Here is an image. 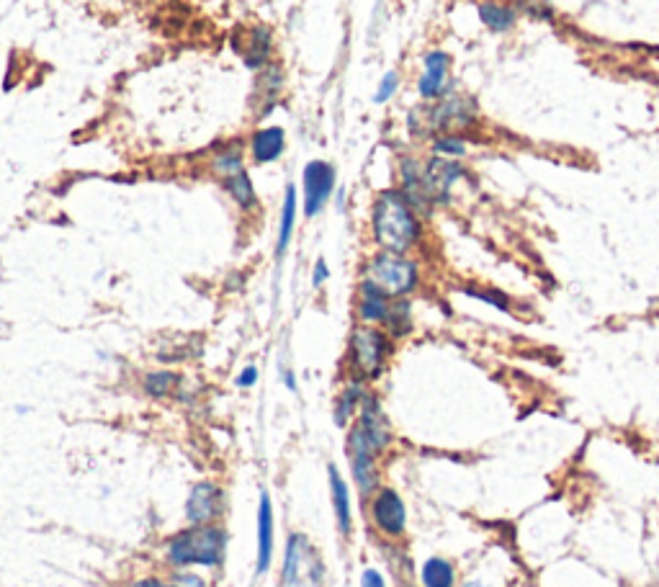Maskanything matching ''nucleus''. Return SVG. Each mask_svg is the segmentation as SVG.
I'll use <instances>...</instances> for the list:
<instances>
[{"instance_id": "nucleus-26", "label": "nucleus", "mask_w": 659, "mask_h": 587, "mask_svg": "<svg viewBox=\"0 0 659 587\" xmlns=\"http://www.w3.org/2000/svg\"><path fill=\"white\" fill-rule=\"evenodd\" d=\"M178 382H181V376L176 371H150V374L142 379V389L147 392V397L152 400H163V397H170V394L178 389Z\"/></svg>"}, {"instance_id": "nucleus-27", "label": "nucleus", "mask_w": 659, "mask_h": 587, "mask_svg": "<svg viewBox=\"0 0 659 587\" xmlns=\"http://www.w3.org/2000/svg\"><path fill=\"white\" fill-rule=\"evenodd\" d=\"M281 85H284V73H281L279 65H266L263 70H260V80H258V88H260V96H263V103H266V111L263 114H268V111L276 106V98H279V91Z\"/></svg>"}, {"instance_id": "nucleus-30", "label": "nucleus", "mask_w": 659, "mask_h": 587, "mask_svg": "<svg viewBox=\"0 0 659 587\" xmlns=\"http://www.w3.org/2000/svg\"><path fill=\"white\" fill-rule=\"evenodd\" d=\"M466 294H469V297H474V299H482V302L492 304V307L502 309V312H508V309H510V299L497 289H466Z\"/></svg>"}, {"instance_id": "nucleus-24", "label": "nucleus", "mask_w": 659, "mask_h": 587, "mask_svg": "<svg viewBox=\"0 0 659 587\" xmlns=\"http://www.w3.org/2000/svg\"><path fill=\"white\" fill-rule=\"evenodd\" d=\"M423 587H456V564L446 557H428L420 564Z\"/></svg>"}, {"instance_id": "nucleus-31", "label": "nucleus", "mask_w": 659, "mask_h": 587, "mask_svg": "<svg viewBox=\"0 0 659 587\" xmlns=\"http://www.w3.org/2000/svg\"><path fill=\"white\" fill-rule=\"evenodd\" d=\"M400 91V73H387L384 78H381L379 88H376V96H374V103H387L392 101L394 93Z\"/></svg>"}, {"instance_id": "nucleus-33", "label": "nucleus", "mask_w": 659, "mask_h": 587, "mask_svg": "<svg viewBox=\"0 0 659 587\" xmlns=\"http://www.w3.org/2000/svg\"><path fill=\"white\" fill-rule=\"evenodd\" d=\"M258 376H260L258 366L248 364V366H245V369L240 371V374H237L235 384H237V387H240V389H250V387H255V384H258Z\"/></svg>"}, {"instance_id": "nucleus-7", "label": "nucleus", "mask_w": 659, "mask_h": 587, "mask_svg": "<svg viewBox=\"0 0 659 587\" xmlns=\"http://www.w3.org/2000/svg\"><path fill=\"white\" fill-rule=\"evenodd\" d=\"M369 521L379 536L387 541L405 539L407 533V505L394 487L381 485L369 497Z\"/></svg>"}, {"instance_id": "nucleus-6", "label": "nucleus", "mask_w": 659, "mask_h": 587, "mask_svg": "<svg viewBox=\"0 0 659 587\" xmlns=\"http://www.w3.org/2000/svg\"><path fill=\"white\" fill-rule=\"evenodd\" d=\"M281 587H325V562L307 533L291 531L286 536Z\"/></svg>"}, {"instance_id": "nucleus-14", "label": "nucleus", "mask_w": 659, "mask_h": 587, "mask_svg": "<svg viewBox=\"0 0 659 587\" xmlns=\"http://www.w3.org/2000/svg\"><path fill=\"white\" fill-rule=\"evenodd\" d=\"M224 513V492L217 482H196L186 497V521L188 526H204L219 523Z\"/></svg>"}, {"instance_id": "nucleus-15", "label": "nucleus", "mask_w": 659, "mask_h": 587, "mask_svg": "<svg viewBox=\"0 0 659 587\" xmlns=\"http://www.w3.org/2000/svg\"><path fill=\"white\" fill-rule=\"evenodd\" d=\"M400 191L423 219L436 212V204H433L428 186H425V168L418 158L400 160Z\"/></svg>"}, {"instance_id": "nucleus-38", "label": "nucleus", "mask_w": 659, "mask_h": 587, "mask_svg": "<svg viewBox=\"0 0 659 587\" xmlns=\"http://www.w3.org/2000/svg\"><path fill=\"white\" fill-rule=\"evenodd\" d=\"M402 587H415V585H402Z\"/></svg>"}, {"instance_id": "nucleus-23", "label": "nucleus", "mask_w": 659, "mask_h": 587, "mask_svg": "<svg viewBox=\"0 0 659 587\" xmlns=\"http://www.w3.org/2000/svg\"><path fill=\"white\" fill-rule=\"evenodd\" d=\"M297 214H299V199H297V186L289 183L284 194V206H281V219H279V243H276V255H284L289 250L291 237L297 230Z\"/></svg>"}, {"instance_id": "nucleus-34", "label": "nucleus", "mask_w": 659, "mask_h": 587, "mask_svg": "<svg viewBox=\"0 0 659 587\" xmlns=\"http://www.w3.org/2000/svg\"><path fill=\"white\" fill-rule=\"evenodd\" d=\"M327 279H330V268H327V261L325 258H317L315 268H312V286L320 289V286L327 284Z\"/></svg>"}, {"instance_id": "nucleus-5", "label": "nucleus", "mask_w": 659, "mask_h": 587, "mask_svg": "<svg viewBox=\"0 0 659 587\" xmlns=\"http://www.w3.org/2000/svg\"><path fill=\"white\" fill-rule=\"evenodd\" d=\"M363 281H371L389 299L412 297L420 289V263L405 253L379 250L363 266Z\"/></svg>"}, {"instance_id": "nucleus-19", "label": "nucleus", "mask_w": 659, "mask_h": 587, "mask_svg": "<svg viewBox=\"0 0 659 587\" xmlns=\"http://www.w3.org/2000/svg\"><path fill=\"white\" fill-rule=\"evenodd\" d=\"M479 21H482L492 34H508L518 24L520 13L508 0H482L477 8Z\"/></svg>"}, {"instance_id": "nucleus-12", "label": "nucleus", "mask_w": 659, "mask_h": 587, "mask_svg": "<svg viewBox=\"0 0 659 587\" xmlns=\"http://www.w3.org/2000/svg\"><path fill=\"white\" fill-rule=\"evenodd\" d=\"M358 430H361V436L369 441V446L374 448L376 454H384L389 446H392V425L387 420V412L381 407L379 397L376 394H366L361 402V410H358L356 420H353Z\"/></svg>"}, {"instance_id": "nucleus-39", "label": "nucleus", "mask_w": 659, "mask_h": 587, "mask_svg": "<svg viewBox=\"0 0 659 587\" xmlns=\"http://www.w3.org/2000/svg\"><path fill=\"white\" fill-rule=\"evenodd\" d=\"M526 3H533V0H526Z\"/></svg>"}, {"instance_id": "nucleus-21", "label": "nucleus", "mask_w": 659, "mask_h": 587, "mask_svg": "<svg viewBox=\"0 0 659 587\" xmlns=\"http://www.w3.org/2000/svg\"><path fill=\"white\" fill-rule=\"evenodd\" d=\"M366 394H369V389H366V384L363 382H356V379H348V382H345V387L340 389L338 400H335L333 407V420L338 428H348V425L356 420Z\"/></svg>"}, {"instance_id": "nucleus-4", "label": "nucleus", "mask_w": 659, "mask_h": 587, "mask_svg": "<svg viewBox=\"0 0 659 587\" xmlns=\"http://www.w3.org/2000/svg\"><path fill=\"white\" fill-rule=\"evenodd\" d=\"M477 124V103L469 96H451L441 101L425 103L410 111L407 127L418 137H438V134H461Z\"/></svg>"}, {"instance_id": "nucleus-20", "label": "nucleus", "mask_w": 659, "mask_h": 587, "mask_svg": "<svg viewBox=\"0 0 659 587\" xmlns=\"http://www.w3.org/2000/svg\"><path fill=\"white\" fill-rule=\"evenodd\" d=\"M273 562V503L268 492L260 495L258 505V575L268 572Z\"/></svg>"}, {"instance_id": "nucleus-2", "label": "nucleus", "mask_w": 659, "mask_h": 587, "mask_svg": "<svg viewBox=\"0 0 659 587\" xmlns=\"http://www.w3.org/2000/svg\"><path fill=\"white\" fill-rule=\"evenodd\" d=\"M227 531L219 523L186 526L165 541V557L173 567H217L227 551Z\"/></svg>"}, {"instance_id": "nucleus-22", "label": "nucleus", "mask_w": 659, "mask_h": 587, "mask_svg": "<svg viewBox=\"0 0 659 587\" xmlns=\"http://www.w3.org/2000/svg\"><path fill=\"white\" fill-rule=\"evenodd\" d=\"M286 134L281 127H266L258 129L250 140V152H253L255 165H268L273 160H279L284 155Z\"/></svg>"}, {"instance_id": "nucleus-13", "label": "nucleus", "mask_w": 659, "mask_h": 587, "mask_svg": "<svg viewBox=\"0 0 659 587\" xmlns=\"http://www.w3.org/2000/svg\"><path fill=\"white\" fill-rule=\"evenodd\" d=\"M304 217L312 219L325 209L335 191V168L325 160H312L304 168Z\"/></svg>"}, {"instance_id": "nucleus-32", "label": "nucleus", "mask_w": 659, "mask_h": 587, "mask_svg": "<svg viewBox=\"0 0 659 587\" xmlns=\"http://www.w3.org/2000/svg\"><path fill=\"white\" fill-rule=\"evenodd\" d=\"M170 585L173 587H206V580L196 572H186V569H178L176 575L170 577Z\"/></svg>"}, {"instance_id": "nucleus-16", "label": "nucleus", "mask_w": 659, "mask_h": 587, "mask_svg": "<svg viewBox=\"0 0 659 587\" xmlns=\"http://www.w3.org/2000/svg\"><path fill=\"white\" fill-rule=\"evenodd\" d=\"M235 49L250 70H263L266 65H271L268 62L273 52L271 31L266 26H253V29L242 31L240 37H235Z\"/></svg>"}, {"instance_id": "nucleus-29", "label": "nucleus", "mask_w": 659, "mask_h": 587, "mask_svg": "<svg viewBox=\"0 0 659 587\" xmlns=\"http://www.w3.org/2000/svg\"><path fill=\"white\" fill-rule=\"evenodd\" d=\"M461 587H510V582L505 580L502 575H497L495 569H484V572H477V575L466 577L464 585Z\"/></svg>"}, {"instance_id": "nucleus-28", "label": "nucleus", "mask_w": 659, "mask_h": 587, "mask_svg": "<svg viewBox=\"0 0 659 587\" xmlns=\"http://www.w3.org/2000/svg\"><path fill=\"white\" fill-rule=\"evenodd\" d=\"M430 147H433V155L451 160H461L469 152V142H466L464 134H438V137H433Z\"/></svg>"}, {"instance_id": "nucleus-3", "label": "nucleus", "mask_w": 659, "mask_h": 587, "mask_svg": "<svg viewBox=\"0 0 659 587\" xmlns=\"http://www.w3.org/2000/svg\"><path fill=\"white\" fill-rule=\"evenodd\" d=\"M394 351V340L384 333V327L361 325L348 335V351H345V369L348 379L371 384L387 371L389 358Z\"/></svg>"}, {"instance_id": "nucleus-25", "label": "nucleus", "mask_w": 659, "mask_h": 587, "mask_svg": "<svg viewBox=\"0 0 659 587\" xmlns=\"http://www.w3.org/2000/svg\"><path fill=\"white\" fill-rule=\"evenodd\" d=\"M381 327H384V333H387L392 340H402L412 333V327H415V317H412L410 297L392 299L389 315Z\"/></svg>"}, {"instance_id": "nucleus-9", "label": "nucleus", "mask_w": 659, "mask_h": 587, "mask_svg": "<svg viewBox=\"0 0 659 587\" xmlns=\"http://www.w3.org/2000/svg\"><path fill=\"white\" fill-rule=\"evenodd\" d=\"M345 451H348V461H351V474L356 482L358 492L363 497H371L381 487V469H379V454L369 446V441L361 436V430L351 425L348 438H345Z\"/></svg>"}, {"instance_id": "nucleus-36", "label": "nucleus", "mask_w": 659, "mask_h": 587, "mask_svg": "<svg viewBox=\"0 0 659 587\" xmlns=\"http://www.w3.org/2000/svg\"><path fill=\"white\" fill-rule=\"evenodd\" d=\"M129 587H173V585H170V582H165V580H160V577H145V580L132 582Z\"/></svg>"}, {"instance_id": "nucleus-18", "label": "nucleus", "mask_w": 659, "mask_h": 587, "mask_svg": "<svg viewBox=\"0 0 659 587\" xmlns=\"http://www.w3.org/2000/svg\"><path fill=\"white\" fill-rule=\"evenodd\" d=\"M327 479H330V497H333L335 523H338V533L343 539H348L353 533V508H351V492L345 485L343 474L335 464L327 466Z\"/></svg>"}, {"instance_id": "nucleus-35", "label": "nucleus", "mask_w": 659, "mask_h": 587, "mask_svg": "<svg viewBox=\"0 0 659 587\" xmlns=\"http://www.w3.org/2000/svg\"><path fill=\"white\" fill-rule=\"evenodd\" d=\"M361 587H387V582H384V577H381L379 569L369 567V569H363Z\"/></svg>"}, {"instance_id": "nucleus-11", "label": "nucleus", "mask_w": 659, "mask_h": 587, "mask_svg": "<svg viewBox=\"0 0 659 587\" xmlns=\"http://www.w3.org/2000/svg\"><path fill=\"white\" fill-rule=\"evenodd\" d=\"M425 168V186H428V194L436 206H448L454 199V188L461 178H466V168L459 160L441 158V155H433L430 160L423 163Z\"/></svg>"}, {"instance_id": "nucleus-17", "label": "nucleus", "mask_w": 659, "mask_h": 587, "mask_svg": "<svg viewBox=\"0 0 659 587\" xmlns=\"http://www.w3.org/2000/svg\"><path fill=\"white\" fill-rule=\"evenodd\" d=\"M389 307H392V299L384 294L381 289H376L371 281H363L358 284V299H356V315L361 325H376L381 327L389 315Z\"/></svg>"}, {"instance_id": "nucleus-1", "label": "nucleus", "mask_w": 659, "mask_h": 587, "mask_svg": "<svg viewBox=\"0 0 659 587\" xmlns=\"http://www.w3.org/2000/svg\"><path fill=\"white\" fill-rule=\"evenodd\" d=\"M423 237V217L412 209L400 188H387L376 196L371 206V240L376 248L410 255L420 248Z\"/></svg>"}, {"instance_id": "nucleus-8", "label": "nucleus", "mask_w": 659, "mask_h": 587, "mask_svg": "<svg viewBox=\"0 0 659 587\" xmlns=\"http://www.w3.org/2000/svg\"><path fill=\"white\" fill-rule=\"evenodd\" d=\"M212 170L219 176L222 181L224 191L232 196L237 206H240L242 212H253L255 206H258V194H255V186L250 181L248 170L242 165V155L237 147H227L212 160Z\"/></svg>"}, {"instance_id": "nucleus-37", "label": "nucleus", "mask_w": 659, "mask_h": 587, "mask_svg": "<svg viewBox=\"0 0 659 587\" xmlns=\"http://www.w3.org/2000/svg\"><path fill=\"white\" fill-rule=\"evenodd\" d=\"M284 384H286V389H289V392H297V379H294V371L291 369H284Z\"/></svg>"}, {"instance_id": "nucleus-10", "label": "nucleus", "mask_w": 659, "mask_h": 587, "mask_svg": "<svg viewBox=\"0 0 659 587\" xmlns=\"http://www.w3.org/2000/svg\"><path fill=\"white\" fill-rule=\"evenodd\" d=\"M451 55L443 49H433L423 57V75L418 80V93L423 101L433 103L454 93V80H451Z\"/></svg>"}]
</instances>
